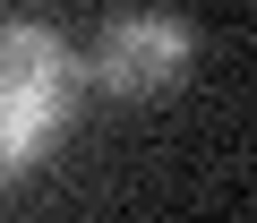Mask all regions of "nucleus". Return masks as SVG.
<instances>
[{"mask_svg": "<svg viewBox=\"0 0 257 223\" xmlns=\"http://www.w3.org/2000/svg\"><path fill=\"white\" fill-rule=\"evenodd\" d=\"M86 112V60L60 26L9 18L0 26V189L26 180Z\"/></svg>", "mask_w": 257, "mask_h": 223, "instance_id": "f257e3e1", "label": "nucleus"}, {"mask_svg": "<svg viewBox=\"0 0 257 223\" xmlns=\"http://www.w3.org/2000/svg\"><path fill=\"white\" fill-rule=\"evenodd\" d=\"M189 52H197V35L180 9H111L94 26V86L120 103H155L189 77Z\"/></svg>", "mask_w": 257, "mask_h": 223, "instance_id": "f03ea898", "label": "nucleus"}]
</instances>
